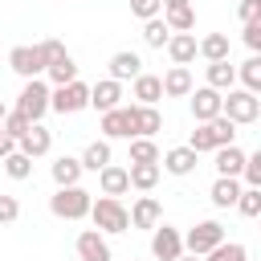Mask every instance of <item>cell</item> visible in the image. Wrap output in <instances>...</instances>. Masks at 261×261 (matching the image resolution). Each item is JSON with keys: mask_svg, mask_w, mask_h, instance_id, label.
<instances>
[{"mask_svg": "<svg viewBox=\"0 0 261 261\" xmlns=\"http://www.w3.org/2000/svg\"><path fill=\"white\" fill-rule=\"evenodd\" d=\"M228 143H237V122H228L224 114H216L212 122H196V130H192V139H188V147H192L196 155L216 151V147H228Z\"/></svg>", "mask_w": 261, "mask_h": 261, "instance_id": "cell-1", "label": "cell"}, {"mask_svg": "<svg viewBox=\"0 0 261 261\" xmlns=\"http://www.w3.org/2000/svg\"><path fill=\"white\" fill-rule=\"evenodd\" d=\"M90 204H94V196L77 184V188H57L53 196H49V212L57 216V220H86L90 216Z\"/></svg>", "mask_w": 261, "mask_h": 261, "instance_id": "cell-2", "label": "cell"}, {"mask_svg": "<svg viewBox=\"0 0 261 261\" xmlns=\"http://www.w3.org/2000/svg\"><path fill=\"white\" fill-rule=\"evenodd\" d=\"M90 220H94V228L106 237V232H126L130 228V216H126V208H122V200H114V196H98L94 204H90Z\"/></svg>", "mask_w": 261, "mask_h": 261, "instance_id": "cell-3", "label": "cell"}, {"mask_svg": "<svg viewBox=\"0 0 261 261\" xmlns=\"http://www.w3.org/2000/svg\"><path fill=\"white\" fill-rule=\"evenodd\" d=\"M220 114H224L228 122H237V126H249V122L261 118V98L249 94V90H228V94L220 98Z\"/></svg>", "mask_w": 261, "mask_h": 261, "instance_id": "cell-4", "label": "cell"}, {"mask_svg": "<svg viewBox=\"0 0 261 261\" xmlns=\"http://www.w3.org/2000/svg\"><path fill=\"white\" fill-rule=\"evenodd\" d=\"M45 110H49V82L29 77V82H24V90H20V98H16V114H24L29 122H41V118H45Z\"/></svg>", "mask_w": 261, "mask_h": 261, "instance_id": "cell-5", "label": "cell"}, {"mask_svg": "<svg viewBox=\"0 0 261 261\" xmlns=\"http://www.w3.org/2000/svg\"><path fill=\"white\" fill-rule=\"evenodd\" d=\"M90 106V86L77 77V82H69V86H57V90H49V110H57V114H77V110H86Z\"/></svg>", "mask_w": 261, "mask_h": 261, "instance_id": "cell-6", "label": "cell"}, {"mask_svg": "<svg viewBox=\"0 0 261 261\" xmlns=\"http://www.w3.org/2000/svg\"><path fill=\"white\" fill-rule=\"evenodd\" d=\"M220 241H224V224H220V220H200L196 228H188L184 249H188L192 257H204V253H212Z\"/></svg>", "mask_w": 261, "mask_h": 261, "instance_id": "cell-7", "label": "cell"}, {"mask_svg": "<svg viewBox=\"0 0 261 261\" xmlns=\"http://www.w3.org/2000/svg\"><path fill=\"white\" fill-rule=\"evenodd\" d=\"M151 253H155V261H179V257H184V237H179V228L155 224V228H151Z\"/></svg>", "mask_w": 261, "mask_h": 261, "instance_id": "cell-8", "label": "cell"}, {"mask_svg": "<svg viewBox=\"0 0 261 261\" xmlns=\"http://www.w3.org/2000/svg\"><path fill=\"white\" fill-rule=\"evenodd\" d=\"M8 65H12V73H20L24 82L45 73V61H41L37 45H16V49H8Z\"/></svg>", "mask_w": 261, "mask_h": 261, "instance_id": "cell-9", "label": "cell"}, {"mask_svg": "<svg viewBox=\"0 0 261 261\" xmlns=\"http://www.w3.org/2000/svg\"><path fill=\"white\" fill-rule=\"evenodd\" d=\"M90 106H94L98 114H106V110L122 106V82H110V77L94 82V86H90Z\"/></svg>", "mask_w": 261, "mask_h": 261, "instance_id": "cell-10", "label": "cell"}, {"mask_svg": "<svg viewBox=\"0 0 261 261\" xmlns=\"http://www.w3.org/2000/svg\"><path fill=\"white\" fill-rule=\"evenodd\" d=\"M49 147H53V135L41 126V122H33L20 139H16V151L20 155H29V159H41V155H49Z\"/></svg>", "mask_w": 261, "mask_h": 261, "instance_id": "cell-11", "label": "cell"}, {"mask_svg": "<svg viewBox=\"0 0 261 261\" xmlns=\"http://www.w3.org/2000/svg\"><path fill=\"white\" fill-rule=\"evenodd\" d=\"M126 216H130V228H155V224L163 220V204H159L155 196H139Z\"/></svg>", "mask_w": 261, "mask_h": 261, "instance_id": "cell-12", "label": "cell"}, {"mask_svg": "<svg viewBox=\"0 0 261 261\" xmlns=\"http://www.w3.org/2000/svg\"><path fill=\"white\" fill-rule=\"evenodd\" d=\"M102 139H135V126H130V110L126 106H114L102 114Z\"/></svg>", "mask_w": 261, "mask_h": 261, "instance_id": "cell-13", "label": "cell"}, {"mask_svg": "<svg viewBox=\"0 0 261 261\" xmlns=\"http://www.w3.org/2000/svg\"><path fill=\"white\" fill-rule=\"evenodd\" d=\"M130 110V126H135V139H151L155 130H163V114L155 110V106H126Z\"/></svg>", "mask_w": 261, "mask_h": 261, "instance_id": "cell-14", "label": "cell"}, {"mask_svg": "<svg viewBox=\"0 0 261 261\" xmlns=\"http://www.w3.org/2000/svg\"><path fill=\"white\" fill-rule=\"evenodd\" d=\"M77 257L82 261H110V241L98 228H86V232H77Z\"/></svg>", "mask_w": 261, "mask_h": 261, "instance_id": "cell-15", "label": "cell"}, {"mask_svg": "<svg viewBox=\"0 0 261 261\" xmlns=\"http://www.w3.org/2000/svg\"><path fill=\"white\" fill-rule=\"evenodd\" d=\"M159 86H163V98H188L196 86H192V69L188 65H171L163 77H159Z\"/></svg>", "mask_w": 261, "mask_h": 261, "instance_id": "cell-16", "label": "cell"}, {"mask_svg": "<svg viewBox=\"0 0 261 261\" xmlns=\"http://www.w3.org/2000/svg\"><path fill=\"white\" fill-rule=\"evenodd\" d=\"M220 98H224V94H216V90H208V86L192 90V118H196V122H212V118L220 114Z\"/></svg>", "mask_w": 261, "mask_h": 261, "instance_id": "cell-17", "label": "cell"}, {"mask_svg": "<svg viewBox=\"0 0 261 261\" xmlns=\"http://www.w3.org/2000/svg\"><path fill=\"white\" fill-rule=\"evenodd\" d=\"M159 171H171V175H192L196 171V163H200V155L192 151V147H171L167 155H159Z\"/></svg>", "mask_w": 261, "mask_h": 261, "instance_id": "cell-18", "label": "cell"}, {"mask_svg": "<svg viewBox=\"0 0 261 261\" xmlns=\"http://www.w3.org/2000/svg\"><path fill=\"white\" fill-rule=\"evenodd\" d=\"M163 49H167L171 65H192L196 61V33H171Z\"/></svg>", "mask_w": 261, "mask_h": 261, "instance_id": "cell-19", "label": "cell"}, {"mask_svg": "<svg viewBox=\"0 0 261 261\" xmlns=\"http://www.w3.org/2000/svg\"><path fill=\"white\" fill-rule=\"evenodd\" d=\"M139 73H143V57H139V53L122 49V53H114V57H110V82H126V77L135 82Z\"/></svg>", "mask_w": 261, "mask_h": 261, "instance_id": "cell-20", "label": "cell"}, {"mask_svg": "<svg viewBox=\"0 0 261 261\" xmlns=\"http://www.w3.org/2000/svg\"><path fill=\"white\" fill-rule=\"evenodd\" d=\"M212 155H216V175L241 179V167H245V151H241L237 143H228V147H216Z\"/></svg>", "mask_w": 261, "mask_h": 261, "instance_id": "cell-21", "label": "cell"}, {"mask_svg": "<svg viewBox=\"0 0 261 261\" xmlns=\"http://www.w3.org/2000/svg\"><path fill=\"white\" fill-rule=\"evenodd\" d=\"M98 188H102V196H122V192H130V179H126V167H118V163H106L102 171H98Z\"/></svg>", "mask_w": 261, "mask_h": 261, "instance_id": "cell-22", "label": "cell"}, {"mask_svg": "<svg viewBox=\"0 0 261 261\" xmlns=\"http://www.w3.org/2000/svg\"><path fill=\"white\" fill-rule=\"evenodd\" d=\"M228 53H232V45L224 33H208L196 41V57H204V61H228Z\"/></svg>", "mask_w": 261, "mask_h": 261, "instance_id": "cell-23", "label": "cell"}, {"mask_svg": "<svg viewBox=\"0 0 261 261\" xmlns=\"http://www.w3.org/2000/svg\"><path fill=\"white\" fill-rule=\"evenodd\" d=\"M204 73H208V90H216V94H228L237 82V65H228V61H208Z\"/></svg>", "mask_w": 261, "mask_h": 261, "instance_id": "cell-24", "label": "cell"}, {"mask_svg": "<svg viewBox=\"0 0 261 261\" xmlns=\"http://www.w3.org/2000/svg\"><path fill=\"white\" fill-rule=\"evenodd\" d=\"M130 94H135V102H139V106H155V102L163 98V86H159V77H155V73H139V77H135V86H130Z\"/></svg>", "mask_w": 261, "mask_h": 261, "instance_id": "cell-25", "label": "cell"}, {"mask_svg": "<svg viewBox=\"0 0 261 261\" xmlns=\"http://www.w3.org/2000/svg\"><path fill=\"white\" fill-rule=\"evenodd\" d=\"M49 171H53V184L57 188H77V179H82V163L73 155H57V163Z\"/></svg>", "mask_w": 261, "mask_h": 261, "instance_id": "cell-26", "label": "cell"}, {"mask_svg": "<svg viewBox=\"0 0 261 261\" xmlns=\"http://www.w3.org/2000/svg\"><path fill=\"white\" fill-rule=\"evenodd\" d=\"M159 163H130L126 167V179H130V188H139V192H151L155 184H159Z\"/></svg>", "mask_w": 261, "mask_h": 261, "instance_id": "cell-27", "label": "cell"}, {"mask_svg": "<svg viewBox=\"0 0 261 261\" xmlns=\"http://www.w3.org/2000/svg\"><path fill=\"white\" fill-rule=\"evenodd\" d=\"M77 163H82V171H102V167L110 163V143H106V139H94V143L82 151Z\"/></svg>", "mask_w": 261, "mask_h": 261, "instance_id": "cell-28", "label": "cell"}, {"mask_svg": "<svg viewBox=\"0 0 261 261\" xmlns=\"http://www.w3.org/2000/svg\"><path fill=\"white\" fill-rule=\"evenodd\" d=\"M212 204L216 208H232L237 204V196H241V179H228V175H216V184H212Z\"/></svg>", "mask_w": 261, "mask_h": 261, "instance_id": "cell-29", "label": "cell"}, {"mask_svg": "<svg viewBox=\"0 0 261 261\" xmlns=\"http://www.w3.org/2000/svg\"><path fill=\"white\" fill-rule=\"evenodd\" d=\"M163 24L171 29V33H192L196 29V8L188 4V8H163Z\"/></svg>", "mask_w": 261, "mask_h": 261, "instance_id": "cell-30", "label": "cell"}, {"mask_svg": "<svg viewBox=\"0 0 261 261\" xmlns=\"http://www.w3.org/2000/svg\"><path fill=\"white\" fill-rule=\"evenodd\" d=\"M45 73H49V82H53V86H69V82H77V61L65 53V57H61V61H53Z\"/></svg>", "mask_w": 261, "mask_h": 261, "instance_id": "cell-31", "label": "cell"}, {"mask_svg": "<svg viewBox=\"0 0 261 261\" xmlns=\"http://www.w3.org/2000/svg\"><path fill=\"white\" fill-rule=\"evenodd\" d=\"M167 37H171V29L163 24V16H151V20H143V41H147L151 49H163V45H167Z\"/></svg>", "mask_w": 261, "mask_h": 261, "instance_id": "cell-32", "label": "cell"}, {"mask_svg": "<svg viewBox=\"0 0 261 261\" xmlns=\"http://www.w3.org/2000/svg\"><path fill=\"white\" fill-rule=\"evenodd\" d=\"M241 216H249V220H257L261 216V188H241V196H237V204H232Z\"/></svg>", "mask_w": 261, "mask_h": 261, "instance_id": "cell-33", "label": "cell"}, {"mask_svg": "<svg viewBox=\"0 0 261 261\" xmlns=\"http://www.w3.org/2000/svg\"><path fill=\"white\" fill-rule=\"evenodd\" d=\"M208 261H249V249L241 245V241H220L212 253H204Z\"/></svg>", "mask_w": 261, "mask_h": 261, "instance_id": "cell-34", "label": "cell"}, {"mask_svg": "<svg viewBox=\"0 0 261 261\" xmlns=\"http://www.w3.org/2000/svg\"><path fill=\"white\" fill-rule=\"evenodd\" d=\"M237 77L245 82V90H249V94H257V90H261V57L253 53L245 65H237Z\"/></svg>", "mask_w": 261, "mask_h": 261, "instance_id": "cell-35", "label": "cell"}, {"mask_svg": "<svg viewBox=\"0 0 261 261\" xmlns=\"http://www.w3.org/2000/svg\"><path fill=\"white\" fill-rule=\"evenodd\" d=\"M130 163H159L155 139H130Z\"/></svg>", "mask_w": 261, "mask_h": 261, "instance_id": "cell-36", "label": "cell"}, {"mask_svg": "<svg viewBox=\"0 0 261 261\" xmlns=\"http://www.w3.org/2000/svg\"><path fill=\"white\" fill-rule=\"evenodd\" d=\"M4 163V171H8V179H29L33 175V159L29 155H20V151H12L8 159H0Z\"/></svg>", "mask_w": 261, "mask_h": 261, "instance_id": "cell-37", "label": "cell"}, {"mask_svg": "<svg viewBox=\"0 0 261 261\" xmlns=\"http://www.w3.org/2000/svg\"><path fill=\"white\" fill-rule=\"evenodd\" d=\"M29 126H33V122H29L24 114H16V110H8V114H4V122H0V130H4L8 139H20Z\"/></svg>", "mask_w": 261, "mask_h": 261, "instance_id": "cell-38", "label": "cell"}, {"mask_svg": "<svg viewBox=\"0 0 261 261\" xmlns=\"http://www.w3.org/2000/svg\"><path fill=\"white\" fill-rule=\"evenodd\" d=\"M241 175H245V188H261V151L245 155V167H241Z\"/></svg>", "mask_w": 261, "mask_h": 261, "instance_id": "cell-39", "label": "cell"}, {"mask_svg": "<svg viewBox=\"0 0 261 261\" xmlns=\"http://www.w3.org/2000/svg\"><path fill=\"white\" fill-rule=\"evenodd\" d=\"M37 53H41V61H45V69H49L53 61H61V57H65V45H61V41H53V37H45V41L37 45Z\"/></svg>", "mask_w": 261, "mask_h": 261, "instance_id": "cell-40", "label": "cell"}, {"mask_svg": "<svg viewBox=\"0 0 261 261\" xmlns=\"http://www.w3.org/2000/svg\"><path fill=\"white\" fill-rule=\"evenodd\" d=\"M130 12H135L139 20H151V16L163 12V0H130Z\"/></svg>", "mask_w": 261, "mask_h": 261, "instance_id": "cell-41", "label": "cell"}, {"mask_svg": "<svg viewBox=\"0 0 261 261\" xmlns=\"http://www.w3.org/2000/svg\"><path fill=\"white\" fill-rule=\"evenodd\" d=\"M20 216V200L16 196H0V224H12Z\"/></svg>", "mask_w": 261, "mask_h": 261, "instance_id": "cell-42", "label": "cell"}, {"mask_svg": "<svg viewBox=\"0 0 261 261\" xmlns=\"http://www.w3.org/2000/svg\"><path fill=\"white\" fill-rule=\"evenodd\" d=\"M237 16L249 24V20H261V0H241V8H237Z\"/></svg>", "mask_w": 261, "mask_h": 261, "instance_id": "cell-43", "label": "cell"}, {"mask_svg": "<svg viewBox=\"0 0 261 261\" xmlns=\"http://www.w3.org/2000/svg\"><path fill=\"white\" fill-rule=\"evenodd\" d=\"M245 45H249L253 53L261 49V20H249V24H245Z\"/></svg>", "mask_w": 261, "mask_h": 261, "instance_id": "cell-44", "label": "cell"}, {"mask_svg": "<svg viewBox=\"0 0 261 261\" xmlns=\"http://www.w3.org/2000/svg\"><path fill=\"white\" fill-rule=\"evenodd\" d=\"M12 151H16V139H8V135L0 130V159H8Z\"/></svg>", "mask_w": 261, "mask_h": 261, "instance_id": "cell-45", "label": "cell"}, {"mask_svg": "<svg viewBox=\"0 0 261 261\" xmlns=\"http://www.w3.org/2000/svg\"><path fill=\"white\" fill-rule=\"evenodd\" d=\"M192 0H163V8H188Z\"/></svg>", "mask_w": 261, "mask_h": 261, "instance_id": "cell-46", "label": "cell"}, {"mask_svg": "<svg viewBox=\"0 0 261 261\" xmlns=\"http://www.w3.org/2000/svg\"><path fill=\"white\" fill-rule=\"evenodd\" d=\"M4 114H8V106H4V102H0V122H4Z\"/></svg>", "mask_w": 261, "mask_h": 261, "instance_id": "cell-47", "label": "cell"}, {"mask_svg": "<svg viewBox=\"0 0 261 261\" xmlns=\"http://www.w3.org/2000/svg\"><path fill=\"white\" fill-rule=\"evenodd\" d=\"M179 261H196V257H179Z\"/></svg>", "mask_w": 261, "mask_h": 261, "instance_id": "cell-48", "label": "cell"}]
</instances>
